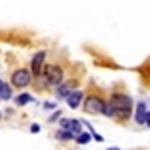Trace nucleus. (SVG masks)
<instances>
[{
    "label": "nucleus",
    "instance_id": "f257e3e1",
    "mask_svg": "<svg viewBox=\"0 0 150 150\" xmlns=\"http://www.w3.org/2000/svg\"><path fill=\"white\" fill-rule=\"evenodd\" d=\"M108 102L112 104V108H114L116 112V120H120V122H126L130 114H132V98L124 92H112L110 94V98H108Z\"/></svg>",
    "mask_w": 150,
    "mask_h": 150
},
{
    "label": "nucleus",
    "instance_id": "f03ea898",
    "mask_svg": "<svg viewBox=\"0 0 150 150\" xmlns=\"http://www.w3.org/2000/svg\"><path fill=\"white\" fill-rule=\"evenodd\" d=\"M42 76L46 78L48 86H58V84L64 82V68L60 64H44Z\"/></svg>",
    "mask_w": 150,
    "mask_h": 150
},
{
    "label": "nucleus",
    "instance_id": "7ed1b4c3",
    "mask_svg": "<svg viewBox=\"0 0 150 150\" xmlns=\"http://www.w3.org/2000/svg\"><path fill=\"white\" fill-rule=\"evenodd\" d=\"M104 106H106V100L98 94H88L84 96V102H82V108L86 114H102Z\"/></svg>",
    "mask_w": 150,
    "mask_h": 150
},
{
    "label": "nucleus",
    "instance_id": "20e7f679",
    "mask_svg": "<svg viewBox=\"0 0 150 150\" xmlns=\"http://www.w3.org/2000/svg\"><path fill=\"white\" fill-rule=\"evenodd\" d=\"M32 80H34V74L30 72V68H16L10 76L12 88H26L32 84Z\"/></svg>",
    "mask_w": 150,
    "mask_h": 150
},
{
    "label": "nucleus",
    "instance_id": "39448f33",
    "mask_svg": "<svg viewBox=\"0 0 150 150\" xmlns=\"http://www.w3.org/2000/svg\"><path fill=\"white\" fill-rule=\"evenodd\" d=\"M44 62H46V50H38L34 56H32V60H30V72L34 74V78L42 74Z\"/></svg>",
    "mask_w": 150,
    "mask_h": 150
},
{
    "label": "nucleus",
    "instance_id": "423d86ee",
    "mask_svg": "<svg viewBox=\"0 0 150 150\" xmlns=\"http://www.w3.org/2000/svg\"><path fill=\"white\" fill-rule=\"evenodd\" d=\"M82 126H84L82 120H76V118H60V128H64V130L72 132L74 136L82 132Z\"/></svg>",
    "mask_w": 150,
    "mask_h": 150
},
{
    "label": "nucleus",
    "instance_id": "0eeeda50",
    "mask_svg": "<svg viewBox=\"0 0 150 150\" xmlns=\"http://www.w3.org/2000/svg\"><path fill=\"white\" fill-rule=\"evenodd\" d=\"M82 102H84V92L78 90V88H76V90H72V92L66 96V104H68L72 110H76L78 106H82Z\"/></svg>",
    "mask_w": 150,
    "mask_h": 150
},
{
    "label": "nucleus",
    "instance_id": "6e6552de",
    "mask_svg": "<svg viewBox=\"0 0 150 150\" xmlns=\"http://www.w3.org/2000/svg\"><path fill=\"white\" fill-rule=\"evenodd\" d=\"M146 114H148V108H146V102H136V108H134V122L136 124H146Z\"/></svg>",
    "mask_w": 150,
    "mask_h": 150
},
{
    "label": "nucleus",
    "instance_id": "1a4fd4ad",
    "mask_svg": "<svg viewBox=\"0 0 150 150\" xmlns=\"http://www.w3.org/2000/svg\"><path fill=\"white\" fill-rule=\"evenodd\" d=\"M74 90V84L72 82H62V84H58L56 86V98H64L66 100V96Z\"/></svg>",
    "mask_w": 150,
    "mask_h": 150
},
{
    "label": "nucleus",
    "instance_id": "9d476101",
    "mask_svg": "<svg viewBox=\"0 0 150 150\" xmlns=\"http://www.w3.org/2000/svg\"><path fill=\"white\" fill-rule=\"evenodd\" d=\"M30 102H34V96L30 92H22V94H18V96H14V104L16 106H26V104H30Z\"/></svg>",
    "mask_w": 150,
    "mask_h": 150
},
{
    "label": "nucleus",
    "instance_id": "9b49d317",
    "mask_svg": "<svg viewBox=\"0 0 150 150\" xmlns=\"http://www.w3.org/2000/svg\"><path fill=\"white\" fill-rule=\"evenodd\" d=\"M54 136H56V140H60V142H68V140H74V138H76V136H74L72 132L64 130V128H58Z\"/></svg>",
    "mask_w": 150,
    "mask_h": 150
},
{
    "label": "nucleus",
    "instance_id": "f8f14e48",
    "mask_svg": "<svg viewBox=\"0 0 150 150\" xmlns=\"http://www.w3.org/2000/svg\"><path fill=\"white\" fill-rule=\"evenodd\" d=\"M76 144H88L90 140H92V134L90 132H80V134H76Z\"/></svg>",
    "mask_w": 150,
    "mask_h": 150
},
{
    "label": "nucleus",
    "instance_id": "ddd939ff",
    "mask_svg": "<svg viewBox=\"0 0 150 150\" xmlns=\"http://www.w3.org/2000/svg\"><path fill=\"white\" fill-rule=\"evenodd\" d=\"M12 98V84L4 82V88H2V100H10Z\"/></svg>",
    "mask_w": 150,
    "mask_h": 150
},
{
    "label": "nucleus",
    "instance_id": "4468645a",
    "mask_svg": "<svg viewBox=\"0 0 150 150\" xmlns=\"http://www.w3.org/2000/svg\"><path fill=\"white\" fill-rule=\"evenodd\" d=\"M102 114H104V116H108V118H116V112H114V108H112V104H110V102H106Z\"/></svg>",
    "mask_w": 150,
    "mask_h": 150
},
{
    "label": "nucleus",
    "instance_id": "2eb2a0df",
    "mask_svg": "<svg viewBox=\"0 0 150 150\" xmlns=\"http://www.w3.org/2000/svg\"><path fill=\"white\" fill-rule=\"evenodd\" d=\"M62 118V110H52V114H50V118H48V122H56V120H60Z\"/></svg>",
    "mask_w": 150,
    "mask_h": 150
},
{
    "label": "nucleus",
    "instance_id": "dca6fc26",
    "mask_svg": "<svg viewBox=\"0 0 150 150\" xmlns=\"http://www.w3.org/2000/svg\"><path fill=\"white\" fill-rule=\"evenodd\" d=\"M42 108H44V110H56V102H44Z\"/></svg>",
    "mask_w": 150,
    "mask_h": 150
},
{
    "label": "nucleus",
    "instance_id": "f3484780",
    "mask_svg": "<svg viewBox=\"0 0 150 150\" xmlns=\"http://www.w3.org/2000/svg\"><path fill=\"white\" fill-rule=\"evenodd\" d=\"M30 132H32V134H38V132H40V124H30Z\"/></svg>",
    "mask_w": 150,
    "mask_h": 150
},
{
    "label": "nucleus",
    "instance_id": "a211bd4d",
    "mask_svg": "<svg viewBox=\"0 0 150 150\" xmlns=\"http://www.w3.org/2000/svg\"><path fill=\"white\" fill-rule=\"evenodd\" d=\"M90 134H92V138L96 140V142H104V138H102V136H100V134H98V132H96V130H92Z\"/></svg>",
    "mask_w": 150,
    "mask_h": 150
},
{
    "label": "nucleus",
    "instance_id": "6ab92c4d",
    "mask_svg": "<svg viewBox=\"0 0 150 150\" xmlns=\"http://www.w3.org/2000/svg\"><path fill=\"white\" fill-rule=\"evenodd\" d=\"M2 88H4V80H0V100H2Z\"/></svg>",
    "mask_w": 150,
    "mask_h": 150
},
{
    "label": "nucleus",
    "instance_id": "aec40b11",
    "mask_svg": "<svg viewBox=\"0 0 150 150\" xmlns=\"http://www.w3.org/2000/svg\"><path fill=\"white\" fill-rule=\"evenodd\" d=\"M146 126L150 128V110H148V114H146Z\"/></svg>",
    "mask_w": 150,
    "mask_h": 150
},
{
    "label": "nucleus",
    "instance_id": "412c9836",
    "mask_svg": "<svg viewBox=\"0 0 150 150\" xmlns=\"http://www.w3.org/2000/svg\"><path fill=\"white\" fill-rule=\"evenodd\" d=\"M106 150H120L118 146H110V148H106Z\"/></svg>",
    "mask_w": 150,
    "mask_h": 150
},
{
    "label": "nucleus",
    "instance_id": "4be33fe9",
    "mask_svg": "<svg viewBox=\"0 0 150 150\" xmlns=\"http://www.w3.org/2000/svg\"><path fill=\"white\" fill-rule=\"evenodd\" d=\"M0 118H2V112H0Z\"/></svg>",
    "mask_w": 150,
    "mask_h": 150
}]
</instances>
